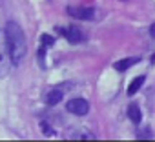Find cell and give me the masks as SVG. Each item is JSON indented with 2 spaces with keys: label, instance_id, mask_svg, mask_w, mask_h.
<instances>
[{
  "label": "cell",
  "instance_id": "cell-1",
  "mask_svg": "<svg viewBox=\"0 0 155 142\" xmlns=\"http://www.w3.org/2000/svg\"><path fill=\"white\" fill-rule=\"evenodd\" d=\"M4 35H6L8 51H9V56H11V66H15V67L22 66V62L26 58V53H28V44H26L24 29L17 22L11 20V22L6 24Z\"/></svg>",
  "mask_w": 155,
  "mask_h": 142
},
{
  "label": "cell",
  "instance_id": "cell-2",
  "mask_svg": "<svg viewBox=\"0 0 155 142\" xmlns=\"http://www.w3.org/2000/svg\"><path fill=\"white\" fill-rule=\"evenodd\" d=\"M9 69H11V56H9V51H8L4 29H0V79L8 77Z\"/></svg>",
  "mask_w": 155,
  "mask_h": 142
},
{
  "label": "cell",
  "instance_id": "cell-3",
  "mask_svg": "<svg viewBox=\"0 0 155 142\" xmlns=\"http://www.w3.org/2000/svg\"><path fill=\"white\" fill-rule=\"evenodd\" d=\"M66 109H68L69 113H73V115L82 117V115H88L90 104H88V100H84V98H71V100H68Z\"/></svg>",
  "mask_w": 155,
  "mask_h": 142
},
{
  "label": "cell",
  "instance_id": "cell-4",
  "mask_svg": "<svg viewBox=\"0 0 155 142\" xmlns=\"http://www.w3.org/2000/svg\"><path fill=\"white\" fill-rule=\"evenodd\" d=\"M69 17L73 18H79V20H91L95 17L93 8H68L66 9Z\"/></svg>",
  "mask_w": 155,
  "mask_h": 142
},
{
  "label": "cell",
  "instance_id": "cell-5",
  "mask_svg": "<svg viewBox=\"0 0 155 142\" xmlns=\"http://www.w3.org/2000/svg\"><path fill=\"white\" fill-rule=\"evenodd\" d=\"M60 33L66 37V40L68 42H71V44H79V42H82V31L79 29V27H75V26H69V27H66V29H60Z\"/></svg>",
  "mask_w": 155,
  "mask_h": 142
},
{
  "label": "cell",
  "instance_id": "cell-6",
  "mask_svg": "<svg viewBox=\"0 0 155 142\" xmlns=\"http://www.w3.org/2000/svg\"><path fill=\"white\" fill-rule=\"evenodd\" d=\"M139 62H140V58H137V56L122 58V60L115 62V69H117V71H126V69H130L131 66H135V64H139Z\"/></svg>",
  "mask_w": 155,
  "mask_h": 142
},
{
  "label": "cell",
  "instance_id": "cell-7",
  "mask_svg": "<svg viewBox=\"0 0 155 142\" xmlns=\"http://www.w3.org/2000/svg\"><path fill=\"white\" fill-rule=\"evenodd\" d=\"M144 80H146V77H144V75H140V77H135V79L131 80V84L128 86V95H135V93H137V91L142 88Z\"/></svg>",
  "mask_w": 155,
  "mask_h": 142
},
{
  "label": "cell",
  "instance_id": "cell-8",
  "mask_svg": "<svg viewBox=\"0 0 155 142\" xmlns=\"http://www.w3.org/2000/svg\"><path fill=\"white\" fill-rule=\"evenodd\" d=\"M128 117H130V120H131V122L140 124V120H142V113H140V109H139V106H137V104H131V106L128 108Z\"/></svg>",
  "mask_w": 155,
  "mask_h": 142
},
{
  "label": "cell",
  "instance_id": "cell-9",
  "mask_svg": "<svg viewBox=\"0 0 155 142\" xmlns=\"http://www.w3.org/2000/svg\"><path fill=\"white\" fill-rule=\"evenodd\" d=\"M62 100V91H58V89H53V91H49L48 95H46V104L48 106H55V104H58Z\"/></svg>",
  "mask_w": 155,
  "mask_h": 142
},
{
  "label": "cell",
  "instance_id": "cell-10",
  "mask_svg": "<svg viewBox=\"0 0 155 142\" xmlns=\"http://www.w3.org/2000/svg\"><path fill=\"white\" fill-rule=\"evenodd\" d=\"M53 42H55V38H53L51 35H46V33L42 35V44H44V46H51Z\"/></svg>",
  "mask_w": 155,
  "mask_h": 142
},
{
  "label": "cell",
  "instance_id": "cell-11",
  "mask_svg": "<svg viewBox=\"0 0 155 142\" xmlns=\"http://www.w3.org/2000/svg\"><path fill=\"white\" fill-rule=\"evenodd\" d=\"M150 35H151V38H155V26L150 27Z\"/></svg>",
  "mask_w": 155,
  "mask_h": 142
}]
</instances>
